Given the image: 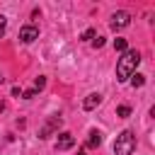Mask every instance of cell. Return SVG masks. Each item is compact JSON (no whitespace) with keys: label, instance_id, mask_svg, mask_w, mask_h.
Here are the masks:
<instances>
[{"label":"cell","instance_id":"3","mask_svg":"<svg viewBox=\"0 0 155 155\" xmlns=\"http://www.w3.org/2000/svg\"><path fill=\"white\" fill-rule=\"evenodd\" d=\"M131 24V15L126 12V10H119V12H114L111 15V22H109V27L114 29V31H119V29H126Z\"/></svg>","mask_w":155,"mask_h":155},{"label":"cell","instance_id":"11","mask_svg":"<svg viewBox=\"0 0 155 155\" xmlns=\"http://www.w3.org/2000/svg\"><path fill=\"white\" fill-rule=\"evenodd\" d=\"M116 114H119L121 119H126V116H131V107H126V104H121V107L116 109Z\"/></svg>","mask_w":155,"mask_h":155},{"label":"cell","instance_id":"8","mask_svg":"<svg viewBox=\"0 0 155 155\" xmlns=\"http://www.w3.org/2000/svg\"><path fill=\"white\" fill-rule=\"evenodd\" d=\"M99 145H102V133L97 128H92L90 131V138H87V148H99Z\"/></svg>","mask_w":155,"mask_h":155},{"label":"cell","instance_id":"4","mask_svg":"<svg viewBox=\"0 0 155 155\" xmlns=\"http://www.w3.org/2000/svg\"><path fill=\"white\" fill-rule=\"evenodd\" d=\"M58 126H61V116H58V114H53V116H51V119L44 124V128L39 131V138H41V140H46V138H48V136H51V133H53Z\"/></svg>","mask_w":155,"mask_h":155},{"label":"cell","instance_id":"15","mask_svg":"<svg viewBox=\"0 0 155 155\" xmlns=\"http://www.w3.org/2000/svg\"><path fill=\"white\" fill-rule=\"evenodd\" d=\"M22 97H24V99H31V97H36V90L31 87V90H27V92H22Z\"/></svg>","mask_w":155,"mask_h":155},{"label":"cell","instance_id":"6","mask_svg":"<svg viewBox=\"0 0 155 155\" xmlns=\"http://www.w3.org/2000/svg\"><path fill=\"white\" fill-rule=\"evenodd\" d=\"M73 145H75V138H73V133H68V131L58 133V140H56V150H68V148H73Z\"/></svg>","mask_w":155,"mask_h":155},{"label":"cell","instance_id":"9","mask_svg":"<svg viewBox=\"0 0 155 155\" xmlns=\"http://www.w3.org/2000/svg\"><path fill=\"white\" fill-rule=\"evenodd\" d=\"M128 80H131L133 87H143V85H145V75H140V73H133Z\"/></svg>","mask_w":155,"mask_h":155},{"label":"cell","instance_id":"10","mask_svg":"<svg viewBox=\"0 0 155 155\" xmlns=\"http://www.w3.org/2000/svg\"><path fill=\"white\" fill-rule=\"evenodd\" d=\"M114 51H121V53H124V51H128V41H126V39H121V36H119V39H114Z\"/></svg>","mask_w":155,"mask_h":155},{"label":"cell","instance_id":"18","mask_svg":"<svg viewBox=\"0 0 155 155\" xmlns=\"http://www.w3.org/2000/svg\"><path fill=\"white\" fill-rule=\"evenodd\" d=\"M0 80H2V78H0Z\"/></svg>","mask_w":155,"mask_h":155},{"label":"cell","instance_id":"7","mask_svg":"<svg viewBox=\"0 0 155 155\" xmlns=\"http://www.w3.org/2000/svg\"><path fill=\"white\" fill-rule=\"evenodd\" d=\"M99 102H102V94H99V92H92V94H87V97H85L82 109H85V111H92V109H94Z\"/></svg>","mask_w":155,"mask_h":155},{"label":"cell","instance_id":"14","mask_svg":"<svg viewBox=\"0 0 155 155\" xmlns=\"http://www.w3.org/2000/svg\"><path fill=\"white\" fill-rule=\"evenodd\" d=\"M92 46H94V48H102V46H104V36H94V39H92Z\"/></svg>","mask_w":155,"mask_h":155},{"label":"cell","instance_id":"1","mask_svg":"<svg viewBox=\"0 0 155 155\" xmlns=\"http://www.w3.org/2000/svg\"><path fill=\"white\" fill-rule=\"evenodd\" d=\"M138 63H140V53H138V51H133V48L124 51V56H121L119 63H116V80H119V82H126V80L136 73Z\"/></svg>","mask_w":155,"mask_h":155},{"label":"cell","instance_id":"5","mask_svg":"<svg viewBox=\"0 0 155 155\" xmlns=\"http://www.w3.org/2000/svg\"><path fill=\"white\" fill-rule=\"evenodd\" d=\"M34 39H39V27H34V24H24V27L19 29V41L31 44Z\"/></svg>","mask_w":155,"mask_h":155},{"label":"cell","instance_id":"16","mask_svg":"<svg viewBox=\"0 0 155 155\" xmlns=\"http://www.w3.org/2000/svg\"><path fill=\"white\" fill-rule=\"evenodd\" d=\"M5 29H7V19H5L2 15H0V36L5 34Z\"/></svg>","mask_w":155,"mask_h":155},{"label":"cell","instance_id":"17","mask_svg":"<svg viewBox=\"0 0 155 155\" xmlns=\"http://www.w3.org/2000/svg\"><path fill=\"white\" fill-rule=\"evenodd\" d=\"M78 155H85V150H80V153H78Z\"/></svg>","mask_w":155,"mask_h":155},{"label":"cell","instance_id":"13","mask_svg":"<svg viewBox=\"0 0 155 155\" xmlns=\"http://www.w3.org/2000/svg\"><path fill=\"white\" fill-rule=\"evenodd\" d=\"M97 34H94V29H87V31H82V41H92Z\"/></svg>","mask_w":155,"mask_h":155},{"label":"cell","instance_id":"2","mask_svg":"<svg viewBox=\"0 0 155 155\" xmlns=\"http://www.w3.org/2000/svg\"><path fill=\"white\" fill-rule=\"evenodd\" d=\"M133 150H136V133L126 128L114 140V155H131Z\"/></svg>","mask_w":155,"mask_h":155},{"label":"cell","instance_id":"12","mask_svg":"<svg viewBox=\"0 0 155 155\" xmlns=\"http://www.w3.org/2000/svg\"><path fill=\"white\" fill-rule=\"evenodd\" d=\"M44 85H46V78H44V75H39V78H36V82H34V90H36V92H41V90H44Z\"/></svg>","mask_w":155,"mask_h":155}]
</instances>
